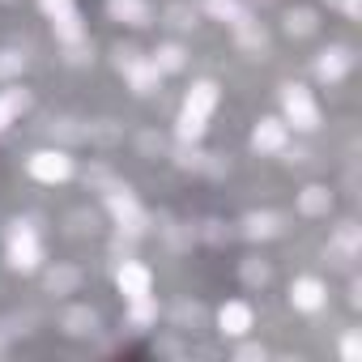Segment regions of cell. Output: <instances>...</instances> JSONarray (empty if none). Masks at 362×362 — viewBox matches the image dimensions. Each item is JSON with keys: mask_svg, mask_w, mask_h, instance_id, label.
Instances as JSON below:
<instances>
[{"mask_svg": "<svg viewBox=\"0 0 362 362\" xmlns=\"http://www.w3.org/2000/svg\"><path fill=\"white\" fill-rule=\"evenodd\" d=\"M5 260L13 273H35L43 264V243H39V230L30 222H9V235H5Z\"/></svg>", "mask_w": 362, "mask_h": 362, "instance_id": "cell-1", "label": "cell"}, {"mask_svg": "<svg viewBox=\"0 0 362 362\" xmlns=\"http://www.w3.org/2000/svg\"><path fill=\"white\" fill-rule=\"evenodd\" d=\"M39 9L47 13L56 39L64 47H81L86 43V26H81V13H77V0H39Z\"/></svg>", "mask_w": 362, "mask_h": 362, "instance_id": "cell-2", "label": "cell"}, {"mask_svg": "<svg viewBox=\"0 0 362 362\" xmlns=\"http://www.w3.org/2000/svg\"><path fill=\"white\" fill-rule=\"evenodd\" d=\"M281 111H286V124H294L298 132H315L320 128V103L311 98L307 86H281Z\"/></svg>", "mask_w": 362, "mask_h": 362, "instance_id": "cell-3", "label": "cell"}, {"mask_svg": "<svg viewBox=\"0 0 362 362\" xmlns=\"http://www.w3.org/2000/svg\"><path fill=\"white\" fill-rule=\"evenodd\" d=\"M107 214H111V218H115V226H119V230H128V235H141V230L149 226V218H145L141 201H136L128 188H119V184H111V188H107Z\"/></svg>", "mask_w": 362, "mask_h": 362, "instance_id": "cell-4", "label": "cell"}, {"mask_svg": "<svg viewBox=\"0 0 362 362\" xmlns=\"http://www.w3.org/2000/svg\"><path fill=\"white\" fill-rule=\"evenodd\" d=\"M119 73L128 77V86H132L136 94H153L158 81H162V73L153 69V60L141 56L136 47H119Z\"/></svg>", "mask_w": 362, "mask_h": 362, "instance_id": "cell-5", "label": "cell"}, {"mask_svg": "<svg viewBox=\"0 0 362 362\" xmlns=\"http://www.w3.org/2000/svg\"><path fill=\"white\" fill-rule=\"evenodd\" d=\"M26 170L39 184H64V179H73V158L64 149H39V153H30Z\"/></svg>", "mask_w": 362, "mask_h": 362, "instance_id": "cell-6", "label": "cell"}, {"mask_svg": "<svg viewBox=\"0 0 362 362\" xmlns=\"http://www.w3.org/2000/svg\"><path fill=\"white\" fill-rule=\"evenodd\" d=\"M218 98H222V90H218L214 81H192V90L184 94V107H179V111L209 124V115L218 111Z\"/></svg>", "mask_w": 362, "mask_h": 362, "instance_id": "cell-7", "label": "cell"}, {"mask_svg": "<svg viewBox=\"0 0 362 362\" xmlns=\"http://www.w3.org/2000/svg\"><path fill=\"white\" fill-rule=\"evenodd\" d=\"M286 141H290V124L286 119H260L252 128V149L256 153H286Z\"/></svg>", "mask_w": 362, "mask_h": 362, "instance_id": "cell-8", "label": "cell"}, {"mask_svg": "<svg viewBox=\"0 0 362 362\" xmlns=\"http://www.w3.org/2000/svg\"><path fill=\"white\" fill-rule=\"evenodd\" d=\"M115 286H119V294H124V298H141V294H149V290H153V273H149L141 260H124V264H119V273H115Z\"/></svg>", "mask_w": 362, "mask_h": 362, "instance_id": "cell-9", "label": "cell"}, {"mask_svg": "<svg viewBox=\"0 0 362 362\" xmlns=\"http://www.w3.org/2000/svg\"><path fill=\"white\" fill-rule=\"evenodd\" d=\"M324 303H328V290H324L320 277H298L290 286V307L294 311H320Z\"/></svg>", "mask_w": 362, "mask_h": 362, "instance_id": "cell-10", "label": "cell"}, {"mask_svg": "<svg viewBox=\"0 0 362 362\" xmlns=\"http://www.w3.org/2000/svg\"><path fill=\"white\" fill-rule=\"evenodd\" d=\"M349 69H354V52H349V47H328V52L315 60V77L328 81V86H337Z\"/></svg>", "mask_w": 362, "mask_h": 362, "instance_id": "cell-11", "label": "cell"}, {"mask_svg": "<svg viewBox=\"0 0 362 362\" xmlns=\"http://www.w3.org/2000/svg\"><path fill=\"white\" fill-rule=\"evenodd\" d=\"M218 332L222 337H247L252 332V307L247 303H222V311H218Z\"/></svg>", "mask_w": 362, "mask_h": 362, "instance_id": "cell-12", "label": "cell"}, {"mask_svg": "<svg viewBox=\"0 0 362 362\" xmlns=\"http://www.w3.org/2000/svg\"><path fill=\"white\" fill-rule=\"evenodd\" d=\"M107 13L115 22H128V26H149V18H153L149 0H107Z\"/></svg>", "mask_w": 362, "mask_h": 362, "instance_id": "cell-13", "label": "cell"}, {"mask_svg": "<svg viewBox=\"0 0 362 362\" xmlns=\"http://www.w3.org/2000/svg\"><path fill=\"white\" fill-rule=\"evenodd\" d=\"M332 209V192L324 188V184H307L303 192H298V214H307V218H324Z\"/></svg>", "mask_w": 362, "mask_h": 362, "instance_id": "cell-14", "label": "cell"}, {"mask_svg": "<svg viewBox=\"0 0 362 362\" xmlns=\"http://www.w3.org/2000/svg\"><path fill=\"white\" fill-rule=\"evenodd\" d=\"M30 107V94L22 90V86H9V90H0V132H5L22 111Z\"/></svg>", "mask_w": 362, "mask_h": 362, "instance_id": "cell-15", "label": "cell"}, {"mask_svg": "<svg viewBox=\"0 0 362 362\" xmlns=\"http://www.w3.org/2000/svg\"><path fill=\"white\" fill-rule=\"evenodd\" d=\"M243 235L247 239H277L281 235V218L277 214H247L243 218Z\"/></svg>", "mask_w": 362, "mask_h": 362, "instance_id": "cell-16", "label": "cell"}, {"mask_svg": "<svg viewBox=\"0 0 362 362\" xmlns=\"http://www.w3.org/2000/svg\"><path fill=\"white\" fill-rule=\"evenodd\" d=\"M149 60H153V69H158V73H179V69L188 64V52L179 47V43H162Z\"/></svg>", "mask_w": 362, "mask_h": 362, "instance_id": "cell-17", "label": "cell"}, {"mask_svg": "<svg viewBox=\"0 0 362 362\" xmlns=\"http://www.w3.org/2000/svg\"><path fill=\"white\" fill-rule=\"evenodd\" d=\"M205 13H209L214 22H226V26H239V22L247 18V9L239 5V0H205Z\"/></svg>", "mask_w": 362, "mask_h": 362, "instance_id": "cell-18", "label": "cell"}, {"mask_svg": "<svg viewBox=\"0 0 362 362\" xmlns=\"http://www.w3.org/2000/svg\"><path fill=\"white\" fill-rule=\"evenodd\" d=\"M358 247H362L358 226H354V222H341V226H337V235H332V252H337L341 260H354V256H358Z\"/></svg>", "mask_w": 362, "mask_h": 362, "instance_id": "cell-19", "label": "cell"}, {"mask_svg": "<svg viewBox=\"0 0 362 362\" xmlns=\"http://www.w3.org/2000/svg\"><path fill=\"white\" fill-rule=\"evenodd\" d=\"M235 35H239V47H243V52H256V56H260V52H264V43H269L264 26H256L252 18H243V22L235 26Z\"/></svg>", "mask_w": 362, "mask_h": 362, "instance_id": "cell-20", "label": "cell"}, {"mask_svg": "<svg viewBox=\"0 0 362 362\" xmlns=\"http://www.w3.org/2000/svg\"><path fill=\"white\" fill-rule=\"evenodd\" d=\"M94 328H98V315H94L90 307H73V311H64V332L86 337V332H94Z\"/></svg>", "mask_w": 362, "mask_h": 362, "instance_id": "cell-21", "label": "cell"}, {"mask_svg": "<svg viewBox=\"0 0 362 362\" xmlns=\"http://www.w3.org/2000/svg\"><path fill=\"white\" fill-rule=\"evenodd\" d=\"M77 286H81V273L69 269V264H60V269L47 273V290H52V294H73Z\"/></svg>", "mask_w": 362, "mask_h": 362, "instance_id": "cell-22", "label": "cell"}, {"mask_svg": "<svg viewBox=\"0 0 362 362\" xmlns=\"http://www.w3.org/2000/svg\"><path fill=\"white\" fill-rule=\"evenodd\" d=\"M128 320H132V328H149V324L158 320V307H153V298H149V294H141V298H128Z\"/></svg>", "mask_w": 362, "mask_h": 362, "instance_id": "cell-23", "label": "cell"}, {"mask_svg": "<svg viewBox=\"0 0 362 362\" xmlns=\"http://www.w3.org/2000/svg\"><path fill=\"white\" fill-rule=\"evenodd\" d=\"M286 30L290 35H311L315 30V13L311 9H290L286 13Z\"/></svg>", "mask_w": 362, "mask_h": 362, "instance_id": "cell-24", "label": "cell"}, {"mask_svg": "<svg viewBox=\"0 0 362 362\" xmlns=\"http://www.w3.org/2000/svg\"><path fill=\"white\" fill-rule=\"evenodd\" d=\"M26 69V56L22 52H0V77H18Z\"/></svg>", "mask_w": 362, "mask_h": 362, "instance_id": "cell-25", "label": "cell"}, {"mask_svg": "<svg viewBox=\"0 0 362 362\" xmlns=\"http://www.w3.org/2000/svg\"><path fill=\"white\" fill-rule=\"evenodd\" d=\"M341 358H345V362H358V358H362V337H358L354 328L341 337Z\"/></svg>", "mask_w": 362, "mask_h": 362, "instance_id": "cell-26", "label": "cell"}, {"mask_svg": "<svg viewBox=\"0 0 362 362\" xmlns=\"http://www.w3.org/2000/svg\"><path fill=\"white\" fill-rule=\"evenodd\" d=\"M243 281H247V286H264V281H269V264L247 260V264H243Z\"/></svg>", "mask_w": 362, "mask_h": 362, "instance_id": "cell-27", "label": "cell"}, {"mask_svg": "<svg viewBox=\"0 0 362 362\" xmlns=\"http://www.w3.org/2000/svg\"><path fill=\"white\" fill-rule=\"evenodd\" d=\"M166 18H170V26H179V30H188V26H192V18H197V13H192V9H188V5H170V13H166Z\"/></svg>", "mask_w": 362, "mask_h": 362, "instance_id": "cell-28", "label": "cell"}, {"mask_svg": "<svg viewBox=\"0 0 362 362\" xmlns=\"http://www.w3.org/2000/svg\"><path fill=\"white\" fill-rule=\"evenodd\" d=\"M235 358H239V362H256V358H264V345H239Z\"/></svg>", "mask_w": 362, "mask_h": 362, "instance_id": "cell-29", "label": "cell"}, {"mask_svg": "<svg viewBox=\"0 0 362 362\" xmlns=\"http://www.w3.org/2000/svg\"><path fill=\"white\" fill-rule=\"evenodd\" d=\"M341 9H345V18H358L362 13V0H341Z\"/></svg>", "mask_w": 362, "mask_h": 362, "instance_id": "cell-30", "label": "cell"}]
</instances>
